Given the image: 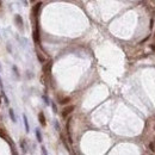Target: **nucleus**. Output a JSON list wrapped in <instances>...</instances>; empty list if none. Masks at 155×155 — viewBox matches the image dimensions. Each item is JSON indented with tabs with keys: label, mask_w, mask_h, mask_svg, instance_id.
<instances>
[{
	"label": "nucleus",
	"mask_w": 155,
	"mask_h": 155,
	"mask_svg": "<svg viewBox=\"0 0 155 155\" xmlns=\"http://www.w3.org/2000/svg\"><path fill=\"white\" fill-rule=\"evenodd\" d=\"M67 130H69V121L67 122ZM68 135H69V142H72V140H70V131H68Z\"/></svg>",
	"instance_id": "ddd939ff"
},
{
	"label": "nucleus",
	"mask_w": 155,
	"mask_h": 155,
	"mask_svg": "<svg viewBox=\"0 0 155 155\" xmlns=\"http://www.w3.org/2000/svg\"><path fill=\"white\" fill-rule=\"evenodd\" d=\"M20 147H22V149L24 150V153L26 152V142H25V140H23V141L20 142Z\"/></svg>",
	"instance_id": "0eeeda50"
},
{
	"label": "nucleus",
	"mask_w": 155,
	"mask_h": 155,
	"mask_svg": "<svg viewBox=\"0 0 155 155\" xmlns=\"http://www.w3.org/2000/svg\"><path fill=\"white\" fill-rule=\"evenodd\" d=\"M14 19H16V23H17L18 28H20V29L23 28V19H22V17H20V16H19V14H17Z\"/></svg>",
	"instance_id": "39448f33"
},
{
	"label": "nucleus",
	"mask_w": 155,
	"mask_h": 155,
	"mask_svg": "<svg viewBox=\"0 0 155 155\" xmlns=\"http://www.w3.org/2000/svg\"><path fill=\"white\" fill-rule=\"evenodd\" d=\"M24 124H25V130L29 131V124H28V118H26V116H24Z\"/></svg>",
	"instance_id": "1a4fd4ad"
},
{
	"label": "nucleus",
	"mask_w": 155,
	"mask_h": 155,
	"mask_svg": "<svg viewBox=\"0 0 155 155\" xmlns=\"http://www.w3.org/2000/svg\"><path fill=\"white\" fill-rule=\"evenodd\" d=\"M0 7H1V0H0Z\"/></svg>",
	"instance_id": "f3484780"
},
{
	"label": "nucleus",
	"mask_w": 155,
	"mask_h": 155,
	"mask_svg": "<svg viewBox=\"0 0 155 155\" xmlns=\"http://www.w3.org/2000/svg\"><path fill=\"white\" fill-rule=\"evenodd\" d=\"M36 136H37V140L39 142H42V136H41V132H39V130H36Z\"/></svg>",
	"instance_id": "9b49d317"
},
{
	"label": "nucleus",
	"mask_w": 155,
	"mask_h": 155,
	"mask_svg": "<svg viewBox=\"0 0 155 155\" xmlns=\"http://www.w3.org/2000/svg\"><path fill=\"white\" fill-rule=\"evenodd\" d=\"M38 119H39V123H41L43 127H45L47 122H45V117H44V115H43V112H39V113H38Z\"/></svg>",
	"instance_id": "20e7f679"
},
{
	"label": "nucleus",
	"mask_w": 155,
	"mask_h": 155,
	"mask_svg": "<svg viewBox=\"0 0 155 155\" xmlns=\"http://www.w3.org/2000/svg\"><path fill=\"white\" fill-rule=\"evenodd\" d=\"M69 101H70V98H69V97H66V98L61 99L60 103H61V104H67V103H69Z\"/></svg>",
	"instance_id": "6e6552de"
},
{
	"label": "nucleus",
	"mask_w": 155,
	"mask_h": 155,
	"mask_svg": "<svg viewBox=\"0 0 155 155\" xmlns=\"http://www.w3.org/2000/svg\"><path fill=\"white\" fill-rule=\"evenodd\" d=\"M30 1H31V3H35V1H36V0H30Z\"/></svg>",
	"instance_id": "dca6fc26"
},
{
	"label": "nucleus",
	"mask_w": 155,
	"mask_h": 155,
	"mask_svg": "<svg viewBox=\"0 0 155 155\" xmlns=\"http://www.w3.org/2000/svg\"><path fill=\"white\" fill-rule=\"evenodd\" d=\"M53 109H54V112H57V109H56V105L53 104Z\"/></svg>",
	"instance_id": "2eb2a0df"
},
{
	"label": "nucleus",
	"mask_w": 155,
	"mask_h": 155,
	"mask_svg": "<svg viewBox=\"0 0 155 155\" xmlns=\"http://www.w3.org/2000/svg\"><path fill=\"white\" fill-rule=\"evenodd\" d=\"M150 49H152L153 51L155 53V44H150Z\"/></svg>",
	"instance_id": "4468645a"
},
{
	"label": "nucleus",
	"mask_w": 155,
	"mask_h": 155,
	"mask_svg": "<svg viewBox=\"0 0 155 155\" xmlns=\"http://www.w3.org/2000/svg\"><path fill=\"white\" fill-rule=\"evenodd\" d=\"M10 117H11V119H12L13 122H16V116H14L13 110H10Z\"/></svg>",
	"instance_id": "9d476101"
},
{
	"label": "nucleus",
	"mask_w": 155,
	"mask_h": 155,
	"mask_svg": "<svg viewBox=\"0 0 155 155\" xmlns=\"http://www.w3.org/2000/svg\"><path fill=\"white\" fill-rule=\"evenodd\" d=\"M75 107H74V105H69V106H67V107H65L63 110H62V117L63 118H66L68 115H70L72 113V111L74 110Z\"/></svg>",
	"instance_id": "f257e3e1"
},
{
	"label": "nucleus",
	"mask_w": 155,
	"mask_h": 155,
	"mask_svg": "<svg viewBox=\"0 0 155 155\" xmlns=\"http://www.w3.org/2000/svg\"><path fill=\"white\" fill-rule=\"evenodd\" d=\"M42 7V3H37L36 5H35L34 7V14H35V17H37V14L38 12H39V8Z\"/></svg>",
	"instance_id": "423d86ee"
},
{
	"label": "nucleus",
	"mask_w": 155,
	"mask_h": 155,
	"mask_svg": "<svg viewBox=\"0 0 155 155\" xmlns=\"http://www.w3.org/2000/svg\"><path fill=\"white\" fill-rule=\"evenodd\" d=\"M149 149H150L153 153H155V144L154 143H149Z\"/></svg>",
	"instance_id": "f8f14e48"
},
{
	"label": "nucleus",
	"mask_w": 155,
	"mask_h": 155,
	"mask_svg": "<svg viewBox=\"0 0 155 155\" xmlns=\"http://www.w3.org/2000/svg\"><path fill=\"white\" fill-rule=\"evenodd\" d=\"M34 41L36 44H39V31H38L37 26H36V29L34 30Z\"/></svg>",
	"instance_id": "f03ea898"
},
{
	"label": "nucleus",
	"mask_w": 155,
	"mask_h": 155,
	"mask_svg": "<svg viewBox=\"0 0 155 155\" xmlns=\"http://www.w3.org/2000/svg\"><path fill=\"white\" fill-rule=\"evenodd\" d=\"M51 66H53V62L51 61H49L48 63H45V65H44V67H43V70H44L45 74H49V73H50Z\"/></svg>",
	"instance_id": "7ed1b4c3"
}]
</instances>
